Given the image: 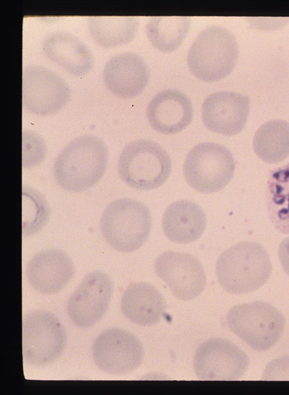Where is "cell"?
<instances>
[{
    "label": "cell",
    "instance_id": "6da1fadb",
    "mask_svg": "<svg viewBox=\"0 0 289 395\" xmlns=\"http://www.w3.org/2000/svg\"><path fill=\"white\" fill-rule=\"evenodd\" d=\"M108 160V148L99 137L81 135L71 140L58 155L53 176L63 189L75 193L83 191L101 179Z\"/></svg>",
    "mask_w": 289,
    "mask_h": 395
},
{
    "label": "cell",
    "instance_id": "7a4b0ae2",
    "mask_svg": "<svg viewBox=\"0 0 289 395\" xmlns=\"http://www.w3.org/2000/svg\"><path fill=\"white\" fill-rule=\"evenodd\" d=\"M218 281L227 292L240 294L264 285L272 273L266 249L254 241H242L225 250L216 265Z\"/></svg>",
    "mask_w": 289,
    "mask_h": 395
},
{
    "label": "cell",
    "instance_id": "3957f363",
    "mask_svg": "<svg viewBox=\"0 0 289 395\" xmlns=\"http://www.w3.org/2000/svg\"><path fill=\"white\" fill-rule=\"evenodd\" d=\"M151 228V215L141 202L123 198L111 202L100 219V229L106 243L114 250L129 253L147 240Z\"/></svg>",
    "mask_w": 289,
    "mask_h": 395
},
{
    "label": "cell",
    "instance_id": "277c9868",
    "mask_svg": "<svg viewBox=\"0 0 289 395\" xmlns=\"http://www.w3.org/2000/svg\"><path fill=\"white\" fill-rule=\"evenodd\" d=\"M238 57L236 39L227 29L212 25L195 38L187 55L190 71L200 80H221L234 69Z\"/></svg>",
    "mask_w": 289,
    "mask_h": 395
},
{
    "label": "cell",
    "instance_id": "5b68a950",
    "mask_svg": "<svg viewBox=\"0 0 289 395\" xmlns=\"http://www.w3.org/2000/svg\"><path fill=\"white\" fill-rule=\"evenodd\" d=\"M171 160L166 150L149 139L129 143L118 160V172L129 187L151 190L162 186L171 171Z\"/></svg>",
    "mask_w": 289,
    "mask_h": 395
},
{
    "label": "cell",
    "instance_id": "8992f818",
    "mask_svg": "<svg viewBox=\"0 0 289 395\" xmlns=\"http://www.w3.org/2000/svg\"><path fill=\"white\" fill-rule=\"evenodd\" d=\"M227 326L254 350L273 347L284 332L286 320L274 306L264 301L239 304L226 317Z\"/></svg>",
    "mask_w": 289,
    "mask_h": 395
},
{
    "label": "cell",
    "instance_id": "52a82bcc",
    "mask_svg": "<svg viewBox=\"0 0 289 395\" xmlns=\"http://www.w3.org/2000/svg\"><path fill=\"white\" fill-rule=\"evenodd\" d=\"M183 170L186 181L193 189L211 193L222 190L231 180L235 161L226 147L204 142L190 150Z\"/></svg>",
    "mask_w": 289,
    "mask_h": 395
},
{
    "label": "cell",
    "instance_id": "ba28073f",
    "mask_svg": "<svg viewBox=\"0 0 289 395\" xmlns=\"http://www.w3.org/2000/svg\"><path fill=\"white\" fill-rule=\"evenodd\" d=\"M66 343L64 328L53 313L36 309L25 315L22 321V345L24 362L45 366L55 361Z\"/></svg>",
    "mask_w": 289,
    "mask_h": 395
},
{
    "label": "cell",
    "instance_id": "9c48e42d",
    "mask_svg": "<svg viewBox=\"0 0 289 395\" xmlns=\"http://www.w3.org/2000/svg\"><path fill=\"white\" fill-rule=\"evenodd\" d=\"M71 88L53 71L41 65L25 67L22 78V104L27 111L47 116L60 111L69 101Z\"/></svg>",
    "mask_w": 289,
    "mask_h": 395
},
{
    "label": "cell",
    "instance_id": "30bf717a",
    "mask_svg": "<svg viewBox=\"0 0 289 395\" xmlns=\"http://www.w3.org/2000/svg\"><path fill=\"white\" fill-rule=\"evenodd\" d=\"M92 355L95 363L102 371L121 375L140 366L144 349L139 339L133 333L114 327L105 330L95 339Z\"/></svg>",
    "mask_w": 289,
    "mask_h": 395
},
{
    "label": "cell",
    "instance_id": "8fae6325",
    "mask_svg": "<svg viewBox=\"0 0 289 395\" xmlns=\"http://www.w3.org/2000/svg\"><path fill=\"white\" fill-rule=\"evenodd\" d=\"M249 366L248 355L233 342L221 337L203 342L193 358L195 374L201 380H237Z\"/></svg>",
    "mask_w": 289,
    "mask_h": 395
},
{
    "label": "cell",
    "instance_id": "7c38bea8",
    "mask_svg": "<svg viewBox=\"0 0 289 395\" xmlns=\"http://www.w3.org/2000/svg\"><path fill=\"white\" fill-rule=\"evenodd\" d=\"M113 289V281L107 273L96 270L86 274L67 301L71 322L81 328L97 324L108 309Z\"/></svg>",
    "mask_w": 289,
    "mask_h": 395
},
{
    "label": "cell",
    "instance_id": "4fadbf2b",
    "mask_svg": "<svg viewBox=\"0 0 289 395\" xmlns=\"http://www.w3.org/2000/svg\"><path fill=\"white\" fill-rule=\"evenodd\" d=\"M154 268L173 295L181 300L195 298L206 285V275L201 263L188 253L164 252L155 259Z\"/></svg>",
    "mask_w": 289,
    "mask_h": 395
},
{
    "label": "cell",
    "instance_id": "5bb4252c",
    "mask_svg": "<svg viewBox=\"0 0 289 395\" xmlns=\"http://www.w3.org/2000/svg\"><path fill=\"white\" fill-rule=\"evenodd\" d=\"M249 97L232 91L209 95L201 107L202 119L210 131L234 136L244 128L249 113Z\"/></svg>",
    "mask_w": 289,
    "mask_h": 395
},
{
    "label": "cell",
    "instance_id": "9a60e30c",
    "mask_svg": "<svg viewBox=\"0 0 289 395\" xmlns=\"http://www.w3.org/2000/svg\"><path fill=\"white\" fill-rule=\"evenodd\" d=\"M74 273L71 259L58 248H48L36 253L26 267L28 283L36 291L44 294L60 291Z\"/></svg>",
    "mask_w": 289,
    "mask_h": 395
},
{
    "label": "cell",
    "instance_id": "2e32d148",
    "mask_svg": "<svg viewBox=\"0 0 289 395\" xmlns=\"http://www.w3.org/2000/svg\"><path fill=\"white\" fill-rule=\"evenodd\" d=\"M149 80L147 62L138 54L127 51L110 58L103 69L106 87L121 98H132L142 93Z\"/></svg>",
    "mask_w": 289,
    "mask_h": 395
},
{
    "label": "cell",
    "instance_id": "e0dca14e",
    "mask_svg": "<svg viewBox=\"0 0 289 395\" xmlns=\"http://www.w3.org/2000/svg\"><path fill=\"white\" fill-rule=\"evenodd\" d=\"M193 118L190 99L175 89H166L149 101L147 119L153 130L164 134H173L184 130Z\"/></svg>",
    "mask_w": 289,
    "mask_h": 395
},
{
    "label": "cell",
    "instance_id": "ac0fdd59",
    "mask_svg": "<svg viewBox=\"0 0 289 395\" xmlns=\"http://www.w3.org/2000/svg\"><path fill=\"white\" fill-rule=\"evenodd\" d=\"M45 56L68 73L80 76L93 67L94 58L88 46L73 34L58 30L47 35L42 43Z\"/></svg>",
    "mask_w": 289,
    "mask_h": 395
},
{
    "label": "cell",
    "instance_id": "d6986e66",
    "mask_svg": "<svg viewBox=\"0 0 289 395\" xmlns=\"http://www.w3.org/2000/svg\"><path fill=\"white\" fill-rule=\"evenodd\" d=\"M121 311L130 322L140 326H151L160 322L166 304L160 291L152 284L138 282L130 284L123 292Z\"/></svg>",
    "mask_w": 289,
    "mask_h": 395
},
{
    "label": "cell",
    "instance_id": "ffe728a7",
    "mask_svg": "<svg viewBox=\"0 0 289 395\" xmlns=\"http://www.w3.org/2000/svg\"><path fill=\"white\" fill-rule=\"evenodd\" d=\"M206 226V215L202 208L190 200L171 204L162 217V228L167 238L178 243L196 241Z\"/></svg>",
    "mask_w": 289,
    "mask_h": 395
},
{
    "label": "cell",
    "instance_id": "44dd1931",
    "mask_svg": "<svg viewBox=\"0 0 289 395\" xmlns=\"http://www.w3.org/2000/svg\"><path fill=\"white\" fill-rule=\"evenodd\" d=\"M138 25V19L135 16H95L88 19V29L92 38L105 48L129 43L135 37Z\"/></svg>",
    "mask_w": 289,
    "mask_h": 395
},
{
    "label": "cell",
    "instance_id": "7402d4cb",
    "mask_svg": "<svg viewBox=\"0 0 289 395\" xmlns=\"http://www.w3.org/2000/svg\"><path fill=\"white\" fill-rule=\"evenodd\" d=\"M253 149L262 160L279 163L289 156V123L273 119L262 124L255 133Z\"/></svg>",
    "mask_w": 289,
    "mask_h": 395
},
{
    "label": "cell",
    "instance_id": "603a6c76",
    "mask_svg": "<svg viewBox=\"0 0 289 395\" xmlns=\"http://www.w3.org/2000/svg\"><path fill=\"white\" fill-rule=\"evenodd\" d=\"M266 206L275 228L282 233L289 234V163L270 173Z\"/></svg>",
    "mask_w": 289,
    "mask_h": 395
},
{
    "label": "cell",
    "instance_id": "cb8c5ba5",
    "mask_svg": "<svg viewBox=\"0 0 289 395\" xmlns=\"http://www.w3.org/2000/svg\"><path fill=\"white\" fill-rule=\"evenodd\" d=\"M190 25L188 16H153L146 25L147 37L155 49L171 52L181 45Z\"/></svg>",
    "mask_w": 289,
    "mask_h": 395
},
{
    "label": "cell",
    "instance_id": "d4e9b609",
    "mask_svg": "<svg viewBox=\"0 0 289 395\" xmlns=\"http://www.w3.org/2000/svg\"><path fill=\"white\" fill-rule=\"evenodd\" d=\"M50 214L44 196L36 189L23 187V236L38 232L46 224Z\"/></svg>",
    "mask_w": 289,
    "mask_h": 395
},
{
    "label": "cell",
    "instance_id": "484cf974",
    "mask_svg": "<svg viewBox=\"0 0 289 395\" xmlns=\"http://www.w3.org/2000/svg\"><path fill=\"white\" fill-rule=\"evenodd\" d=\"M46 145L43 139L33 131L23 132V165L31 167L42 162L46 155Z\"/></svg>",
    "mask_w": 289,
    "mask_h": 395
},
{
    "label": "cell",
    "instance_id": "4316f807",
    "mask_svg": "<svg viewBox=\"0 0 289 395\" xmlns=\"http://www.w3.org/2000/svg\"><path fill=\"white\" fill-rule=\"evenodd\" d=\"M263 379L265 380H289V356L277 358L266 366Z\"/></svg>",
    "mask_w": 289,
    "mask_h": 395
},
{
    "label": "cell",
    "instance_id": "83f0119b",
    "mask_svg": "<svg viewBox=\"0 0 289 395\" xmlns=\"http://www.w3.org/2000/svg\"><path fill=\"white\" fill-rule=\"evenodd\" d=\"M278 256L284 270L289 276V237L281 242L278 248Z\"/></svg>",
    "mask_w": 289,
    "mask_h": 395
}]
</instances>
